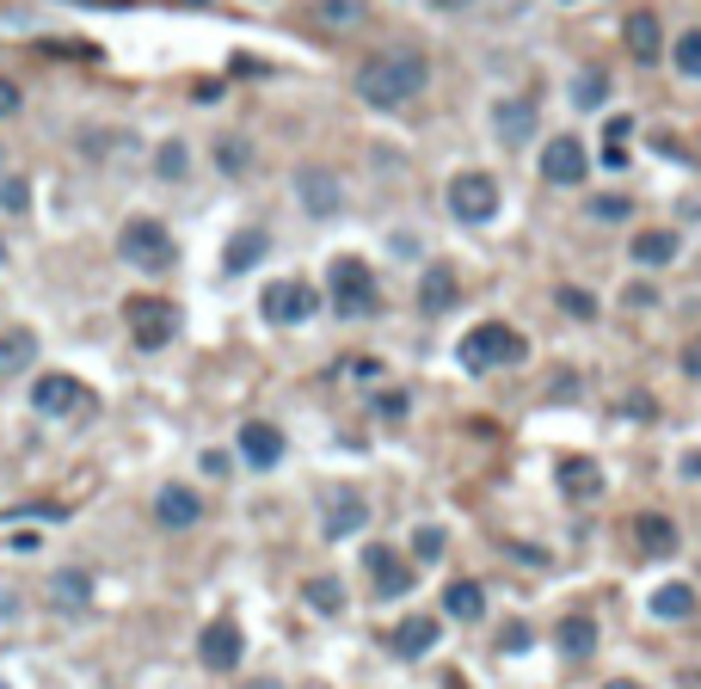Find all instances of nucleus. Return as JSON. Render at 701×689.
Segmentation results:
<instances>
[{
    "instance_id": "nucleus-1",
    "label": "nucleus",
    "mask_w": 701,
    "mask_h": 689,
    "mask_svg": "<svg viewBox=\"0 0 701 689\" xmlns=\"http://www.w3.org/2000/svg\"><path fill=\"white\" fill-rule=\"evenodd\" d=\"M425 80H431V63H425L412 44H388L375 49L370 63L358 68V93L370 99V105L394 111V105H412V99L425 93Z\"/></svg>"
},
{
    "instance_id": "nucleus-2",
    "label": "nucleus",
    "mask_w": 701,
    "mask_h": 689,
    "mask_svg": "<svg viewBox=\"0 0 701 689\" xmlns=\"http://www.w3.org/2000/svg\"><path fill=\"white\" fill-rule=\"evenodd\" d=\"M455 358H462L467 376H486V370H499V363H517V358H523V332L505 327V320H480V327L462 332Z\"/></svg>"
},
{
    "instance_id": "nucleus-3",
    "label": "nucleus",
    "mask_w": 701,
    "mask_h": 689,
    "mask_svg": "<svg viewBox=\"0 0 701 689\" xmlns=\"http://www.w3.org/2000/svg\"><path fill=\"white\" fill-rule=\"evenodd\" d=\"M117 252H124V266L136 271H172V235H167V222L155 216H129L124 228H117Z\"/></svg>"
},
{
    "instance_id": "nucleus-4",
    "label": "nucleus",
    "mask_w": 701,
    "mask_h": 689,
    "mask_svg": "<svg viewBox=\"0 0 701 689\" xmlns=\"http://www.w3.org/2000/svg\"><path fill=\"white\" fill-rule=\"evenodd\" d=\"M327 290H332V308H339L344 320H363V314L382 308V290H375V278H370L363 259H332Z\"/></svg>"
},
{
    "instance_id": "nucleus-5",
    "label": "nucleus",
    "mask_w": 701,
    "mask_h": 689,
    "mask_svg": "<svg viewBox=\"0 0 701 689\" xmlns=\"http://www.w3.org/2000/svg\"><path fill=\"white\" fill-rule=\"evenodd\" d=\"M450 216L467 228H486L499 216V179L493 172H455L450 179Z\"/></svg>"
},
{
    "instance_id": "nucleus-6",
    "label": "nucleus",
    "mask_w": 701,
    "mask_h": 689,
    "mask_svg": "<svg viewBox=\"0 0 701 689\" xmlns=\"http://www.w3.org/2000/svg\"><path fill=\"white\" fill-rule=\"evenodd\" d=\"M314 308H320V290H314L308 278H278L265 296H259V314H265L271 327H302Z\"/></svg>"
},
{
    "instance_id": "nucleus-7",
    "label": "nucleus",
    "mask_w": 701,
    "mask_h": 689,
    "mask_svg": "<svg viewBox=\"0 0 701 689\" xmlns=\"http://www.w3.org/2000/svg\"><path fill=\"white\" fill-rule=\"evenodd\" d=\"M32 407L44 413V419H75V413L93 407V394H87V382L63 376V370H49V376L32 382Z\"/></svg>"
},
{
    "instance_id": "nucleus-8",
    "label": "nucleus",
    "mask_w": 701,
    "mask_h": 689,
    "mask_svg": "<svg viewBox=\"0 0 701 689\" xmlns=\"http://www.w3.org/2000/svg\"><path fill=\"white\" fill-rule=\"evenodd\" d=\"M363 579H370L375 597H406L419 573H412V561H406V554H394L388 542H370V549H363Z\"/></svg>"
},
{
    "instance_id": "nucleus-9",
    "label": "nucleus",
    "mask_w": 701,
    "mask_h": 689,
    "mask_svg": "<svg viewBox=\"0 0 701 689\" xmlns=\"http://www.w3.org/2000/svg\"><path fill=\"white\" fill-rule=\"evenodd\" d=\"M124 320H129V332H136V344L142 351H160V344H172V302H160V296H129L124 302Z\"/></svg>"
},
{
    "instance_id": "nucleus-10",
    "label": "nucleus",
    "mask_w": 701,
    "mask_h": 689,
    "mask_svg": "<svg viewBox=\"0 0 701 689\" xmlns=\"http://www.w3.org/2000/svg\"><path fill=\"white\" fill-rule=\"evenodd\" d=\"M240 653H247V634H240V622H234V615H216V622L197 634L203 671H234V665H240Z\"/></svg>"
},
{
    "instance_id": "nucleus-11",
    "label": "nucleus",
    "mask_w": 701,
    "mask_h": 689,
    "mask_svg": "<svg viewBox=\"0 0 701 689\" xmlns=\"http://www.w3.org/2000/svg\"><path fill=\"white\" fill-rule=\"evenodd\" d=\"M585 172H591V155H585V142L578 136H554L542 148V179L547 185H578Z\"/></svg>"
},
{
    "instance_id": "nucleus-12",
    "label": "nucleus",
    "mask_w": 701,
    "mask_h": 689,
    "mask_svg": "<svg viewBox=\"0 0 701 689\" xmlns=\"http://www.w3.org/2000/svg\"><path fill=\"white\" fill-rule=\"evenodd\" d=\"M296 197H302L308 216H339L344 210V185H339V172H327V167H302L296 172Z\"/></svg>"
},
{
    "instance_id": "nucleus-13",
    "label": "nucleus",
    "mask_w": 701,
    "mask_h": 689,
    "mask_svg": "<svg viewBox=\"0 0 701 689\" xmlns=\"http://www.w3.org/2000/svg\"><path fill=\"white\" fill-rule=\"evenodd\" d=\"M493 136H499L505 148H523V142L535 136V99H499V105H493Z\"/></svg>"
},
{
    "instance_id": "nucleus-14",
    "label": "nucleus",
    "mask_w": 701,
    "mask_h": 689,
    "mask_svg": "<svg viewBox=\"0 0 701 689\" xmlns=\"http://www.w3.org/2000/svg\"><path fill=\"white\" fill-rule=\"evenodd\" d=\"M240 455H247V468H278L283 462V431L265 419H247L240 425Z\"/></svg>"
},
{
    "instance_id": "nucleus-15",
    "label": "nucleus",
    "mask_w": 701,
    "mask_h": 689,
    "mask_svg": "<svg viewBox=\"0 0 701 689\" xmlns=\"http://www.w3.org/2000/svg\"><path fill=\"white\" fill-rule=\"evenodd\" d=\"M265 252H271V235H265V228H240V235L222 247V278H247V271L265 259Z\"/></svg>"
},
{
    "instance_id": "nucleus-16",
    "label": "nucleus",
    "mask_w": 701,
    "mask_h": 689,
    "mask_svg": "<svg viewBox=\"0 0 701 689\" xmlns=\"http://www.w3.org/2000/svg\"><path fill=\"white\" fill-rule=\"evenodd\" d=\"M155 517H160V530H191L203 517V499L191 493V486H160L155 493Z\"/></svg>"
},
{
    "instance_id": "nucleus-17",
    "label": "nucleus",
    "mask_w": 701,
    "mask_h": 689,
    "mask_svg": "<svg viewBox=\"0 0 701 689\" xmlns=\"http://www.w3.org/2000/svg\"><path fill=\"white\" fill-rule=\"evenodd\" d=\"M455 296H462L455 266H425V278H419V314H450Z\"/></svg>"
},
{
    "instance_id": "nucleus-18",
    "label": "nucleus",
    "mask_w": 701,
    "mask_h": 689,
    "mask_svg": "<svg viewBox=\"0 0 701 689\" xmlns=\"http://www.w3.org/2000/svg\"><path fill=\"white\" fill-rule=\"evenodd\" d=\"M437 634H443V622H437V615H406V622L388 634V646L400 658H419V653H431V646H437Z\"/></svg>"
},
{
    "instance_id": "nucleus-19",
    "label": "nucleus",
    "mask_w": 701,
    "mask_h": 689,
    "mask_svg": "<svg viewBox=\"0 0 701 689\" xmlns=\"http://www.w3.org/2000/svg\"><path fill=\"white\" fill-rule=\"evenodd\" d=\"M554 646H561L566 658H591V653H597V615H585V610L561 615V628H554Z\"/></svg>"
},
{
    "instance_id": "nucleus-20",
    "label": "nucleus",
    "mask_w": 701,
    "mask_h": 689,
    "mask_svg": "<svg viewBox=\"0 0 701 689\" xmlns=\"http://www.w3.org/2000/svg\"><path fill=\"white\" fill-rule=\"evenodd\" d=\"M320 32H363L370 25V0H314Z\"/></svg>"
},
{
    "instance_id": "nucleus-21",
    "label": "nucleus",
    "mask_w": 701,
    "mask_h": 689,
    "mask_svg": "<svg viewBox=\"0 0 701 689\" xmlns=\"http://www.w3.org/2000/svg\"><path fill=\"white\" fill-rule=\"evenodd\" d=\"M49 597H56V610L63 615H80L87 603H93V579H87L80 566H63V573L49 579Z\"/></svg>"
},
{
    "instance_id": "nucleus-22",
    "label": "nucleus",
    "mask_w": 701,
    "mask_h": 689,
    "mask_svg": "<svg viewBox=\"0 0 701 689\" xmlns=\"http://www.w3.org/2000/svg\"><path fill=\"white\" fill-rule=\"evenodd\" d=\"M363 523H370V505H363L358 493H339V499L327 505V523H320V530H327L332 542H344V535H358Z\"/></svg>"
},
{
    "instance_id": "nucleus-23",
    "label": "nucleus",
    "mask_w": 701,
    "mask_h": 689,
    "mask_svg": "<svg viewBox=\"0 0 701 689\" xmlns=\"http://www.w3.org/2000/svg\"><path fill=\"white\" fill-rule=\"evenodd\" d=\"M561 493L566 499H597L603 493V474H597L591 455H566L561 462Z\"/></svg>"
},
{
    "instance_id": "nucleus-24",
    "label": "nucleus",
    "mask_w": 701,
    "mask_h": 689,
    "mask_svg": "<svg viewBox=\"0 0 701 689\" xmlns=\"http://www.w3.org/2000/svg\"><path fill=\"white\" fill-rule=\"evenodd\" d=\"M634 542H640V554H670L677 549V523H670L665 511H640L634 517Z\"/></svg>"
},
{
    "instance_id": "nucleus-25",
    "label": "nucleus",
    "mask_w": 701,
    "mask_h": 689,
    "mask_svg": "<svg viewBox=\"0 0 701 689\" xmlns=\"http://www.w3.org/2000/svg\"><path fill=\"white\" fill-rule=\"evenodd\" d=\"M32 358H37V332L32 327H7V332H0V376L32 370Z\"/></svg>"
},
{
    "instance_id": "nucleus-26",
    "label": "nucleus",
    "mask_w": 701,
    "mask_h": 689,
    "mask_svg": "<svg viewBox=\"0 0 701 689\" xmlns=\"http://www.w3.org/2000/svg\"><path fill=\"white\" fill-rule=\"evenodd\" d=\"M443 615H455V622H480L486 615V585L480 579H455L450 591H443Z\"/></svg>"
},
{
    "instance_id": "nucleus-27",
    "label": "nucleus",
    "mask_w": 701,
    "mask_h": 689,
    "mask_svg": "<svg viewBox=\"0 0 701 689\" xmlns=\"http://www.w3.org/2000/svg\"><path fill=\"white\" fill-rule=\"evenodd\" d=\"M653 615L658 622H689V615H696V585H658Z\"/></svg>"
},
{
    "instance_id": "nucleus-28",
    "label": "nucleus",
    "mask_w": 701,
    "mask_h": 689,
    "mask_svg": "<svg viewBox=\"0 0 701 689\" xmlns=\"http://www.w3.org/2000/svg\"><path fill=\"white\" fill-rule=\"evenodd\" d=\"M634 259L640 266H670V259H677V235H670V228H640L634 235Z\"/></svg>"
},
{
    "instance_id": "nucleus-29",
    "label": "nucleus",
    "mask_w": 701,
    "mask_h": 689,
    "mask_svg": "<svg viewBox=\"0 0 701 689\" xmlns=\"http://www.w3.org/2000/svg\"><path fill=\"white\" fill-rule=\"evenodd\" d=\"M302 603H308L314 615H339V610H344V585L332 579V573H320V579L302 585Z\"/></svg>"
},
{
    "instance_id": "nucleus-30",
    "label": "nucleus",
    "mask_w": 701,
    "mask_h": 689,
    "mask_svg": "<svg viewBox=\"0 0 701 689\" xmlns=\"http://www.w3.org/2000/svg\"><path fill=\"white\" fill-rule=\"evenodd\" d=\"M627 49H634L640 63H658V19L653 13H634V19H627Z\"/></svg>"
},
{
    "instance_id": "nucleus-31",
    "label": "nucleus",
    "mask_w": 701,
    "mask_h": 689,
    "mask_svg": "<svg viewBox=\"0 0 701 689\" xmlns=\"http://www.w3.org/2000/svg\"><path fill=\"white\" fill-rule=\"evenodd\" d=\"M216 167H222V179H240V172L252 167V142L247 136H222L216 142Z\"/></svg>"
},
{
    "instance_id": "nucleus-32",
    "label": "nucleus",
    "mask_w": 701,
    "mask_h": 689,
    "mask_svg": "<svg viewBox=\"0 0 701 689\" xmlns=\"http://www.w3.org/2000/svg\"><path fill=\"white\" fill-rule=\"evenodd\" d=\"M155 172H160V179H167V185H179V179H185V172H191V155H185V142H160V148H155Z\"/></svg>"
},
{
    "instance_id": "nucleus-33",
    "label": "nucleus",
    "mask_w": 701,
    "mask_h": 689,
    "mask_svg": "<svg viewBox=\"0 0 701 689\" xmlns=\"http://www.w3.org/2000/svg\"><path fill=\"white\" fill-rule=\"evenodd\" d=\"M670 63H677V75L701 80V32H683V37H677V49H670Z\"/></svg>"
},
{
    "instance_id": "nucleus-34",
    "label": "nucleus",
    "mask_w": 701,
    "mask_h": 689,
    "mask_svg": "<svg viewBox=\"0 0 701 689\" xmlns=\"http://www.w3.org/2000/svg\"><path fill=\"white\" fill-rule=\"evenodd\" d=\"M443 549H450V535L437 530V523H419V530H412V554H419V561H443Z\"/></svg>"
},
{
    "instance_id": "nucleus-35",
    "label": "nucleus",
    "mask_w": 701,
    "mask_h": 689,
    "mask_svg": "<svg viewBox=\"0 0 701 689\" xmlns=\"http://www.w3.org/2000/svg\"><path fill=\"white\" fill-rule=\"evenodd\" d=\"M530 646H535V628H530V622H505V628H499V653H505V658L530 653Z\"/></svg>"
},
{
    "instance_id": "nucleus-36",
    "label": "nucleus",
    "mask_w": 701,
    "mask_h": 689,
    "mask_svg": "<svg viewBox=\"0 0 701 689\" xmlns=\"http://www.w3.org/2000/svg\"><path fill=\"white\" fill-rule=\"evenodd\" d=\"M0 210L25 216V210H32V185H25V179H0Z\"/></svg>"
},
{
    "instance_id": "nucleus-37",
    "label": "nucleus",
    "mask_w": 701,
    "mask_h": 689,
    "mask_svg": "<svg viewBox=\"0 0 701 689\" xmlns=\"http://www.w3.org/2000/svg\"><path fill=\"white\" fill-rule=\"evenodd\" d=\"M603 93H609V75H578V105H603Z\"/></svg>"
},
{
    "instance_id": "nucleus-38",
    "label": "nucleus",
    "mask_w": 701,
    "mask_h": 689,
    "mask_svg": "<svg viewBox=\"0 0 701 689\" xmlns=\"http://www.w3.org/2000/svg\"><path fill=\"white\" fill-rule=\"evenodd\" d=\"M627 210H634L627 197H597V204H591V216H597V222H627Z\"/></svg>"
},
{
    "instance_id": "nucleus-39",
    "label": "nucleus",
    "mask_w": 701,
    "mask_h": 689,
    "mask_svg": "<svg viewBox=\"0 0 701 689\" xmlns=\"http://www.w3.org/2000/svg\"><path fill=\"white\" fill-rule=\"evenodd\" d=\"M561 308H566V314H578V320H591V314H597V302L585 296V290H561Z\"/></svg>"
},
{
    "instance_id": "nucleus-40",
    "label": "nucleus",
    "mask_w": 701,
    "mask_h": 689,
    "mask_svg": "<svg viewBox=\"0 0 701 689\" xmlns=\"http://www.w3.org/2000/svg\"><path fill=\"white\" fill-rule=\"evenodd\" d=\"M13 111H19V87L13 80H0V117H13Z\"/></svg>"
},
{
    "instance_id": "nucleus-41",
    "label": "nucleus",
    "mask_w": 701,
    "mask_h": 689,
    "mask_svg": "<svg viewBox=\"0 0 701 689\" xmlns=\"http://www.w3.org/2000/svg\"><path fill=\"white\" fill-rule=\"evenodd\" d=\"M375 407H382V419H400V413H406V394H382Z\"/></svg>"
},
{
    "instance_id": "nucleus-42",
    "label": "nucleus",
    "mask_w": 701,
    "mask_h": 689,
    "mask_svg": "<svg viewBox=\"0 0 701 689\" xmlns=\"http://www.w3.org/2000/svg\"><path fill=\"white\" fill-rule=\"evenodd\" d=\"M19 615V591H7V585H0V622H13Z\"/></svg>"
},
{
    "instance_id": "nucleus-43",
    "label": "nucleus",
    "mask_w": 701,
    "mask_h": 689,
    "mask_svg": "<svg viewBox=\"0 0 701 689\" xmlns=\"http://www.w3.org/2000/svg\"><path fill=\"white\" fill-rule=\"evenodd\" d=\"M683 481H701V450L683 455Z\"/></svg>"
},
{
    "instance_id": "nucleus-44",
    "label": "nucleus",
    "mask_w": 701,
    "mask_h": 689,
    "mask_svg": "<svg viewBox=\"0 0 701 689\" xmlns=\"http://www.w3.org/2000/svg\"><path fill=\"white\" fill-rule=\"evenodd\" d=\"M431 7H437V13H462L467 0H431Z\"/></svg>"
},
{
    "instance_id": "nucleus-45",
    "label": "nucleus",
    "mask_w": 701,
    "mask_h": 689,
    "mask_svg": "<svg viewBox=\"0 0 701 689\" xmlns=\"http://www.w3.org/2000/svg\"><path fill=\"white\" fill-rule=\"evenodd\" d=\"M603 689H646V684H634V677H615V684H603Z\"/></svg>"
},
{
    "instance_id": "nucleus-46",
    "label": "nucleus",
    "mask_w": 701,
    "mask_h": 689,
    "mask_svg": "<svg viewBox=\"0 0 701 689\" xmlns=\"http://www.w3.org/2000/svg\"><path fill=\"white\" fill-rule=\"evenodd\" d=\"M247 689H278V684H247Z\"/></svg>"
},
{
    "instance_id": "nucleus-47",
    "label": "nucleus",
    "mask_w": 701,
    "mask_h": 689,
    "mask_svg": "<svg viewBox=\"0 0 701 689\" xmlns=\"http://www.w3.org/2000/svg\"><path fill=\"white\" fill-rule=\"evenodd\" d=\"M689 370H701V358H689Z\"/></svg>"
},
{
    "instance_id": "nucleus-48",
    "label": "nucleus",
    "mask_w": 701,
    "mask_h": 689,
    "mask_svg": "<svg viewBox=\"0 0 701 689\" xmlns=\"http://www.w3.org/2000/svg\"><path fill=\"white\" fill-rule=\"evenodd\" d=\"M0 259H7V247H0Z\"/></svg>"
},
{
    "instance_id": "nucleus-49",
    "label": "nucleus",
    "mask_w": 701,
    "mask_h": 689,
    "mask_svg": "<svg viewBox=\"0 0 701 689\" xmlns=\"http://www.w3.org/2000/svg\"><path fill=\"white\" fill-rule=\"evenodd\" d=\"M0 689H7V684H0Z\"/></svg>"
}]
</instances>
